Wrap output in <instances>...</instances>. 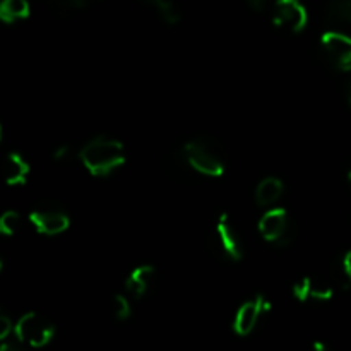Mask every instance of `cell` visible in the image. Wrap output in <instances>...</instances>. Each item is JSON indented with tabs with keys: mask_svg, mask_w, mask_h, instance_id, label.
Instances as JSON below:
<instances>
[{
	"mask_svg": "<svg viewBox=\"0 0 351 351\" xmlns=\"http://www.w3.org/2000/svg\"><path fill=\"white\" fill-rule=\"evenodd\" d=\"M81 161L91 175L106 177L125 163L123 144L108 136L95 137L82 147Z\"/></svg>",
	"mask_w": 351,
	"mask_h": 351,
	"instance_id": "1",
	"label": "cell"
},
{
	"mask_svg": "<svg viewBox=\"0 0 351 351\" xmlns=\"http://www.w3.org/2000/svg\"><path fill=\"white\" fill-rule=\"evenodd\" d=\"M184 156L189 167L201 175L221 177L226 168V158L223 147L213 137L199 136L189 141L184 147Z\"/></svg>",
	"mask_w": 351,
	"mask_h": 351,
	"instance_id": "2",
	"label": "cell"
},
{
	"mask_svg": "<svg viewBox=\"0 0 351 351\" xmlns=\"http://www.w3.org/2000/svg\"><path fill=\"white\" fill-rule=\"evenodd\" d=\"M211 247L221 259L239 263L243 257V243L228 215H219L211 235Z\"/></svg>",
	"mask_w": 351,
	"mask_h": 351,
	"instance_id": "3",
	"label": "cell"
},
{
	"mask_svg": "<svg viewBox=\"0 0 351 351\" xmlns=\"http://www.w3.org/2000/svg\"><path fill=\"white\" fill-rule=\"evenodd\" d=\"M14 335L24 346L43 348L53 339L55 326L43 315L36 312H27L16 322Z\"/></svg>",
	"mask_w": 351,
	"mask_h": 351,
	"instance_id": "4",
	"label": "cell"
},
{
	"mask_svg": "<svg viewBox=\"0 0 351 351\" xmlns=\"http://www.w3.org/2000/svg\"><path fill=\"white\" fill-rule=\"evenodd\" d=\"M259 232L266 242L274 245H288L293 239V226L285 208H273L261 218Z\"/></svg>",
	"mask_w": 351,
	"mask_h": 351,
	"instance_id": "5",
	"label": "cell"
},
{
	"mask_svg": "<svg viewBox=\"0 0 351 351\" xmlns=\"http://www.w3.org/2000/svg\"><path fill=\"white\" fill-rule=\"evenodd\" d=\"M321 48L329 64L341 72L351 71V38L339 31H328L321 38Z\"/></svg>",
	"mask_w": 351,
	"mask_h": 351,
	"instance_id": "6",
	"label": "cell"
},
{
	"mask_svg": "<svg viewBox=\"0 0 351 351\" xmlns=\"http://www.w3.org/2000/svg\"><path fill=\"white\" fill-rule=\"evenodd\" d=\"M273 23L290 33H300L308 23L307 9L300 0H276L273 10Z\"/></svg>",
	"mask_w": 351,
	"mask_h": 351,
	"instance_id": "7",
	"label": "cell"
},
{
	"mask_svg": "<svg viewBox=\"0 0 351 351\" xmlns=\"http://www.w3.org/2000/svg\"><path fill=\"white\" fill-rule=\"evenodd\" d=\"M271 302L266 300L263 295H257L252 300L245 302L242 307L237 311L235 319H233V331L239 336H249L254 329L259 326L264 315L269 314Z\"/></svg>",
	"mask_w": 351,
	"mask_h": 351,
	"instance_id": "8",
	"label": "cell"
},
{
	"mask_svg": "<svg viewBox=\"0 0 351 351\" xmlns=\"http://www.w3.org/2000/svg\"><path fill=\"white\" fill-rule=\"evenodd\" d=\"M335 281H329L321 276H304L293 285V297L298 302H328L335 295Z\"/></svg>",
	"mask_w": 351,
	"mask_h": 351,
	"instance_id": "9",
	"label": "cell"
},
{
	"mask_svg": "<svg viewBox=\"0 0 351 351\" xmlns=\"http://www.w3.org/2000/svg\"><path fill=\"white\" fill-rule=\"evenodd\" d=\"M31 225L41 235H60L71 226V219L58 208H40L29 215Z\"/></svg>",
	"mask_w": 351,
	"mask_h": 351,
	"instance_id": "10",
	"label": "cell"
},
{
	"mask_svg": "<svg viewBox=\"0 0 351 351\" xmlns=\"http://www.w3.org/2000/svg\"><path fill=\"white\" fill-rule=\"evenodd\" d=\"M154 276H156V271H154V267L149 266V264L136 267L125 280L127 293L132 295L134 298H143L144 295L149 291L151 285H153L154 281Z\"/></svg>",
	"mask_w": 351,
	"mask_h": 351,
	"instance_id": "11",
	"label": "cell"
},
{
	"mask_svg": "<svg viewBox=\"0 0 351 351\" xmlns=\"http://www.w3.org/2000/svg\"><path fill=\"white\" fill-rule=\"evenodd\" d=\"M29 165L21 156L19 153H9L3 165V177H5L7 185H24L27 182L29 175Z\"/></svg>",
	"mask_w": 351,
	"mask_h": 351,
	"instance_id": "12",
	"label": "cell"
},
{
	"mask_svg": "<svg viewBox=\"0 0 351 351\" xmlns=\"http://www.w3.org/2000/svg\"><path fill=\"white\" fill-rule=\"evenodd\" d=\"M283 182L276 177H267L256 189V202L259 206H273L283 195Z\"/></svg>",
	"mask_w": 351,
	"mask_h": 351,
	"instance_id": "13",
	"label": "cell"
},
{
	"mask_svg": "<svg viewBox=\"0 0 351 351\" xmlns=\"http://www.w3.org/2000/svg\"><path fill=\"white\" fill-rule=\"evenodd\" d=\"M29 16V2L27 0H2L0 3V19L7 24L26 19Z\"/></svg>",
	"mask_w": 351,
	"mask_h": 351,
	"instance_id": "14",
	"label": "cell"
},
{
	"mask_svg": "<svg viewBox=\"0 0 351 351\" xmlns=\"http://www.w3.org/2000/svg\"><path fill=\"white\" fill-rule=\"evenodd\" d=\"M335 285L339 290H351V250H346L335 266Z\"/></svg>",
	"mask_w": 351,
	"mask_h": 351,
	"instance_id": "15",
	"label": "cell"
},
{
	"mask_svg": "<svg viewBox=\"0 0 351 351\" xmlns=\"http://www.w3.org/2000/svg\"><path fill=\"white\" fill-rule=\"evenodd\" d=\"M154 5H156V10L158 14H160V17L167 24L173 26V24L180 23L182 14H180V9L175 5V2H171V0H158Z\"/></svg>",
	"mask_w": 351,
	"mask_h": 351,
	"instance_id": "16",
	"label": "cell"
},
{
	"mask_svg": "<svg viewBox=\"0 0 351 351\" xmlns=\"http://www.w3.org/2000/svg\"><path fill=\"white\" fill-rule=\"evenodd\" d=\"M21 228V216L17 211H5L0 216V232L7 237L16 235Z\"/></svg>",
	"mask_w": 351,
	"mask_h": 351,
	"instance_id": "17",
	"label": "cell"
},
{
	"mask_svg": "<svg viewBox=\"0 0 351 351\" xmlns=\"http://www.w3.org/2000/svg\"><path fill=\"white\" fill-rule=\"evenodd\" d=\"M130 314H132V307H130V302L127 300V297L115 295V298H113V315H115L117 321H127Z\"/></svg>",
	"mask_w": 351,
	"mask_h": 351,
	"instance_id": "18",
	"label": "cell"
},
{
	"mask_svg": "<svg viewBox=\"0 0 351 351\" xmlns=\"http://www.w3.org/2000/svg\"><path fill=\"white\" fill-rule=\"evenodd\" d=\"M14 329H16V324H12V321H10L7 315H0V339H2V341H5V339L12 335Z\"/></svg>",
	"mask_w": 351,
	"mask_h": 351,
	"instance_id": "19",
	"label": "cell"
},
{
	"mask_svg": "<svg viewBox=\"0 0 351 351\" xmlns=\"http://www.w3.org/2000/svg\"><path fill=\"white\" fill-rule=\"evenodd\" d=\"M0 351H26V350H24L23 343H21L19 339L16 338V341H9V339H5V341H2V346H0Z\"/></svg>",
	"mask_w": 351,
	"mask_h": 351,
	"instance_id": "20",
	"label": "cell"
},
{
	"mask_svg": "<svg viewBox=\"0 0 351 351\" xmlns=\"http://www.w3.org/2000/svg\"><path fill=\"white\" fill-rule=\"evenodd\" d=\"M247 5L254 10V12H264L269 5V0H247Z\"/></svg>",
	"mask_w": 351,
	"mask_h": 351,
	"instance_id": "21",
	"label": "cell"
},
{
	"mask_svg": "<svg viewBox=\"0 0 351 351\" xmlns=\"http://www.w3.org/2000/svg\"><path fill=\"white\" fill-rule=\"evenodd\" d=\"M60 5L67 7V9H81L88 3V0H57Z\"/></svg>",
	"mask_w": 351,
	"mask_h": 351,
	"instance_id": "22",
	"label": "cell"
},
{
	"mask_svg": "<svg viewBox=\"0 0 351 351\" xmlns=\"http://www.w3.org/2000/svg\"><path fill=\"white\" fill-rule=\"evenodd\" d=\"M67 156H69V147L67 146H60V147H57V149L53 151V158L57 161L65 160Z\"/></svg>",
	"mask_w": 351,
	"mask_h": 351,
	"instance_id": "23",
	"label": "cell"
},
{
	"mask_svg": "<svg viewBox=\"0 0 351 351\" xmlns=\"http://www.w3.org/2000/svg\"><path fill=\"white\" fill-rule=\"evenodd\" d=\"M312 351H331V348H329L326 343L322 341H315L314 346H312Z\"/></svg>",
	"mask_w": 351,
	"mask_h": 351,
	"instance_id": "24",
	"label": "cell"
},
{
	"mask_svg": "<svg viewBox=\"0 0 351 351\" xmlns=\"http://www.w3.org/2000/svg\"><path fill=\"white\" fill-rule=\"evenodd\" d=\"M348 101H350V105H351V82H350V89H348Z\"/></svg>",
	"mask_w": 351,
	"mask_h": 351,
	"instance_id": "25",
	"label": "cell"
},
{
	"mask_svg": "<svg viewBox=\"0 0 351 351\" xmlns=\"http://www.w3.org/2000/svg\"><path fill=\"white\" fill-rule=\"evenodd\" d=\"M348 184H350V187H351V168H350V171H348Z\"/></svg>",
	"mask_w": 351,
	"mask_h": 351,
	"instance_id": "26",
	"label": "cell"
},
{
	"mask_svg": "<svg viewBox=\"0 0 351 351\" xmlns=\"http://www.w3.org/2000/svg\"><path fill=\"white\" fill-rule=\"evenodd\" d=\"M149 2H153V3H156V2H158V0H149Z\"/></svg>",
	"mask_w": 351,
	"mask_h": 351,
	"instance_id": "27",
	"label": "cell"
}]
</instances>
